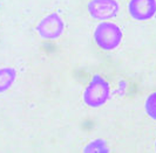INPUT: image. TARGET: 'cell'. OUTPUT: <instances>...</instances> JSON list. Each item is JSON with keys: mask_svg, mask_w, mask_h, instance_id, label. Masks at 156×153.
I'll list each match as a JSON object with an SVG mask.
<instances>
[{"mask_svg": "<svg viewBox=\"0 0 156 153\" xmlns=\"http://www.w3.org/2000/svg\"><path fill=\"white\" fill-rule=\"evenodd\" d=\"M121 28L113 22L99 23L94 32V40L96 45L103 50H114L122 41Z\"/></svg>", "mask_w": 156, "mask_h": 153, "instance_id": "6da1fadb", "label": "cell"}, {"mask_svg": "<svg viewBox=\"0 0 156 153\" xmlns=\"http://www.w3.org/2000/svg\"><path fill=\"white\" fill-rule=\"evenodd\" d=\"M110 88L108 82L100 75L93 76L83 91V102L89 107H100L108 100Z\"/></svg>", "mask_w": 156, "mask_h": 153, "instance_id": "7a4b0ae2", "label": "cell"}, {"mask_svg": "<svg viewBox=\"0 0 156 153\" xmlns=\"http://www.w3.org/2000/svg\"><path fill=\"white\" fill-rule=\"evenodd\" d=\"M65 22L58 13H51L42 18L37 26V32L45 40H55L62 35Z\"/></svg>", "mask_w": 156, "mask_h": 153, "instance_id": "3957f363", "label": "cell"}, {"mask_svg": "<svg viewBox=\"0 0 156 153\" xmlns=\"http://www.w3.org/2000/svg\"><path fill=\"white\" fill-rule=\"evenodd\" d=\"M120 11L116 0H90L88 4L89 15L96 20H108L115 18Z\"/></svg>", "mask_w": 156, "mask_h": 153, "instance_id": "277c9868", "label": "cell"}, {"mask_svg": "<svg viewBox=\"0 0 156 153\" xmlns=\"http://www.w3.org/2000/svg\"><path fill=\"white\" fill-rule=\"evenodd\" d=\"M128 11L135 20H150L156 14V0H130Z\"/></svg>", "mask_w": 156, "mask_h": 153, "instance_id": "5b68a950", "label": "cell"}, {"mask_svg": "<svg viewBox=\"0 0 156 153\" xmlns=\"http://www.w3.org/2000/svg\"><path fill=\"white\" fill-rule=\"evenodd\" d=\"M18 73L12 67L0 68V93H4L11 89L14 81L16 80Z\"/></svg>", "mask_w": 156, "mask_h": 153, "instance_id": "8992f818", "label": "cell"}, {"mask_svg": "<svg viewBox=\"0 0 156 153\" xmlns=\"http://www.w3.org/2000/svg\"><path fill=\"white\" fill-rule=\"evenodd\" d=\"M83 152L86 153H107L109 152V148L107 146V143L102 139H98V140H94L92 143H89L88 145L85 147Z\"/></svg>", "mask_w": 156, "mask_h": 153, "instance_id": "52a82bcc", "label": "cell"}, {"mask_svg": "<svg viewBox=\"0 0 156 153\" xmlns=\"http://www.w3.org/2000/svg\"><path fill=\"white\" fill-rule=\"evenodd\" d=\"M146 112L148 116L156 121V92H153L151 95H149L147 100H146Z\"/></svg>", "mask_w": 156, "mask_h": 153, "instance_id": "ba28073f", "label": "cell"}, {"mask_svg": "<svg viewBox=\"0 0 156 153\" xmlns=\"http://www.w3.org/2000/svg\"><path fill=\"white\" fill-rule=\"evenodd\" d=\"M155 150H156V143H155Z\"/></svg>", "mask_w": 156, "mask_h": 153, "instance_id": "9c48e42d", "label": "cell"}]
</instances>
